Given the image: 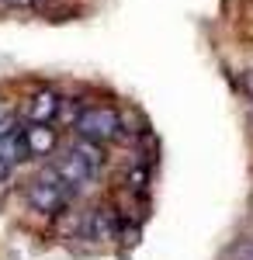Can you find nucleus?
I'll list each match as a JSON object with an SVG mask.
<instances>
[{
  "mask_svg": "<svg viewBox=\"0 0 253 260\" xmlns=\"http://www.w3.org/2000/svg\"><path fill=\"white\" fill-rule=\"evenodd\" d=\"M101 167H104L101 142H90V139H77L56 160V170L62 174V180H66L73 191H77V187H83V184H90V180L101 174Z\"/></svg>",
  "mask_w": 253,
  "mask_h": 260,
  "instance_id": "obj_1",
  "label": "nucleus"
},
{
  "mask_svg": "<svg viewBox=\"0 0 253 260\" xmlns=\"http://www.w3.org/2000/svg\"><path fill=\"white\" fill-rule=\"evenodd\" d=\"M24 198H28V205H31L35 212H42V215H59V212L70 205V198H73V187L62 180V174H59L56 167H49V170H42L39 177L28 180Z\"/></svg>",
  "mask_w": 253,
  "mask_h": 260,
  "instance_id": "obj_2",
  "label": "nucleus"
},
{
  "mask_svg": "<svg viewBox=\"0 0 253 260\" xmlns=\"http://www.w3.org/2000/svg\"><path fill=\"white\" fill-rule=\"evenodd\" d=\"M77 139H90V142H111L121 136V111L115 104H83L77 121H73Z\"/></svg>",
  "mask_w": 253,
  "mask_h": 260,
  "instance_id": "obj_3",
  "label": "nucleus"
},
{
  "mask_svg": "<svg viewBox=\"0 0 253 260\" xmlns=\"http://www.w3.org/2000/svg\"><path fill=\"white\" fill-rule=\"evenodd\" d=\"M83 236L87 240H98V243H108V240H118V229H121V215H118L115 205H94L83 222H80Z\"/></svg>",
  "mask_w": 253,
  "mask_h": 260,
  "instance_id": "obj_4",
  "label": "nucleus"
},
{
  "mask_svg": "<svg viewBox=\"0 0 253 260\" xmlns=\"http://www.w3.org/2000/svg\"><path fill=\"white\" fill-rule=\"evenodd\" d=\"M21 139H24V149L31 160H45L59 149V132L52 125H42V121H28L21 128Z\"/></svg>",
  "mask_w": 253,
  "mask_h": 260,
  "instance_id": "obj_5",
  "label": "nucleus"
},
{
  "mask_svg": "<svg viewBox=\"0 0 253 260\" xmlns=\"http://www.w3.org/2000/svg\"><path fill=\"white\" fill-rule=\"evenodd\" d=\"M62 111V94L52 90V87H42L35 90L28 104H24V121H42V125H52Z\"/></svg>",
  "mask_w": 253,
  "mask_h": 260,
  "instance_id": "obj_6",
  "label": "nucleus"
},
{
  "mask_svg": "<svg viewBox=\"0 0 253 260\" xmlns=\"http://www.w3.org/2000/svg\"><path fill=\"white\" fill-rule=\"evenodd\" d=\"M149 187V167H132L125 170V191L129 194H146Z\"/></svg>",
  "mask_w": 253,
  "mask_h": 260,
  "instance_id": "obj_7",
  "label": "nucleus"
},
{
  "mask_svg": "<svg viewBox=\"0 0 253 260\" xmlns=\"http://www.w3.org/2000/svg\"><path fill=\"white\" fill-rule=\"evenodd\" d=\"M239 83H243V90H246V98L253 101V70H246V73H243V80H239Z\"/></svg>",
  "mask_w": 253,
  "mask_h": 260,
  "instance_id": "obj_8",
  "label": "nucleus"
},
{
  "mask_svg": "<svg viewBox=\"0 0 253 260\" xmlns=\"http://www.w3.org/2000/svg\"><path fill=\"white\" fill-rule=\"evenodd\" d=\"M7 7H14V11H28V7H35V0H4Z\"/></svg>",
  "mask_w": 253,
  "mask_h": 260,
  "instance_id": "obj_9",
  "label": "nucleus"
},
{
  "mask_svg": "<svg viewBox=\"0 0 253 260\" xmlns=\"http://www.w3.org/2000/svg\"><path fill=\"white\" fill-rule=\"evenodd\" d=\"M239 257H243V260H253V243H243V246H239Z\"/></svg>",
  "mask_w": 253,
  "mask_h": 260,
  "instance_id": "obj_10",
  "label": "nucleus"
},
{
  "mask_svg": "<svg viewBox=\"0 0 253 260\" xmlns=\"http://www.w3.org/2000/svg\"><path fill=\"white\" fill-rule=\"evenodd\" d=\"M0 4H4V0H0Z\"/></svg>",
  "mask_w": 253,
  "mask_h": 260,
  "instance_id": "obj_11",
  "label": "nucleus"
}]
</instances>
